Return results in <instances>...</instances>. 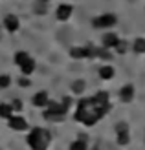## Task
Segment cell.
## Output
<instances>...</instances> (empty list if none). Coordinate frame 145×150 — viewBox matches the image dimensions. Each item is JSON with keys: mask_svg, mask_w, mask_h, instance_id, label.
Masks as SVG:
<instances>
[{"mask_svg": "<svg viewBox=\"0 0 145 150\" xmlns=\"http://www.w3.org/2000/svg\"><path fill=\"white\" fill-rule=\"evenodd\" d=\"M20 70H22V73H24V75H31L33 70H35V61H33L31 57H29L26 62H22V64H20Z\"/></svg>", "mask_w": 145, "mask_h": 150, "instance_id": "4fadbf2b", "label": "cell"}, {"mask_svg": "<svg viewBox=\"0 0 145 150\" xmlns=\"http://www.w3.org/2000/svg\"><path fill=\"white\" fill-rule=\"evenodd\" d=\"M4 28H6V29H7L9 33H15V31H19V28H20L19 17H15V15H7V17L4 18Z\"/></svg>", "mask_w": 145, "mask_h": 150, "instance_id": "8992f818", "label": "cell"}, {"mask_svg": "<svg viewBox=\"0 0 145 150\" xmlns=\"http://www.w3.org/2000/svg\"><path fill=\"white\" fill-rule=\"evenodd\" d=\"M46 4H48V2L37 0V4H35V13H46Z\"/></svg>", "mask_w": 145, "mask_h": 150, "instance_id": "cb8c5ba5", "label": "cell"}, {"mask_svg": "<svg viewBox=\"0 0 145 150\" xmlns=\"http://www.w3.org/2000/svg\"><path fill=\"white\" fill-rule=\"evenodd\" d=\"M114 50H116L118 53H121V55H123V53H127V51H129V42H125V40H119V42L116 44V48H114Z\"/></svg>", "mask_w": 145, "mask_h": 150, "instance_id": "ffe728a7", "label": "cell"}, {"mask_svg": "<svg viewBox=\"0 0 145 150\" xmlns=\"http://www.w3.org/2000/svg\"><path fill=\"white\" fill-rule=\"evenodd\" d=\"M46 108H48V112H51V114H55V115H63V117H64V114H66V110L63 108V104H61V103L48 101Z\"/></svg>", "mask_w": 145, "mask_h": 150, "instance_id": "8fae6325", "label": "cell"}, {"mask_svg": "<svg viewBox=\"0 0 145 150\" xmlns=\"http://www.w3.org/2000/svg\"><path fill=\"white\" fill-rule=\"evenodd\" d=\"M29 59V55L26 53V51H17V53H15V64H22V62H26Z\"/></svg>", "mask_w": 145, "mask_h": 150, "instance_id": "ac0fdd59", "label": "cell"}, {"mask_svg": "<svg viewBox=\"0 0 145 150\" xmlns=\"http://www.w3.org/2000/svg\"><path fill=\"white\" fill-rule=\"evenodd\" d=\"M11 115H13V108H11V104H7V103L0 104V117H4V119H9Z\"/></svg>", "mask_w": 145, "mask_h": 150, "instance_id": "9a60e30c", "label": "cell"}, {"mask_svg": "<svg viewBox=\"0 0 145 150\" xmlns=\"http://www.w3.org/2000/svg\"><path fill=\"white\" fill-rule=\"evenodd\" d=\"M79 141H88V136H85V134H81V136H79Z\"/></svg>", "mask_w": 145, "mask_h": 150, "instance_id": "83f0119b", "label": "cell"}, {"mask_svg": "<svg viewBox=\"0 0 145 150\" xmlns=\"http://www.w3.org/2000/svg\"><path fill=\"white\" fill-rule=\"evenodd\" d=\"M94 99H96L97 104H103V106L110 104V103H109V93H106V92H97V93L94 95Z\"/></svg>", "mask_w": 145, "mask_h": 150, "instance_id": "2e32d148", "label": "cell"}, {"mask_svg": "<svg viewBox=\"0 0 145 150\" xmlns=\"http://www.w3.org/2000/svg\"><path fill=\"white\" fill-rule=\"evenodd\" d=\"M116 134H118V143L119 145H129V141H131V136H129V125L118 123L116 125Z\"/></svg>", "mask_w": 145, "mask_h": 150, "instance_id": "277c9868", "label": "cell"}, {"mask_svg": "<svg viewBox=\"0 0 145 150\" xmlns=\"http://www.w3.org/2000/svg\"><path fill=\"white\" fill-rule=\"evenodd\" d=\"M19 84H20L22 88H24V86H29V79H24V77H22V79L19 81Z\"/></svg>", "mask_w": 145, "mask_h": 150, "instance_id": "4316f807", "label": "cell"}, {"mask_svg": "<svg viewBox=\"0 0 145 150\" xmlns=\"http://www.w3.org/2000/svg\"><path fill=\"white\" fill-rule=\"evenodd\" d=\"M118 42H119V39H118V35H116V33L109 31V33H105V35H103V48L112 50V48H116V44H118Z\"/></svg>", "mask_w": 145, "mask_h": 150, "instance_id": "9c48e42d", "label": "cell"}, {"mask_svg": "<svg viewBox=\"0 0 145 150\" xmlns=\"http://www.w3.org/2000/svg\"><path fill=\"white\" fill-rule=\"evenodd\" d=\"M110 110V104H97L94 97H86L77 103V110H75V119L79 123H85L86 126H94L97 121H101L103 115Z\"/></svg>", "mask_w": 145, "mask_h": 150, "instance_id": "6da1fadb", "label": "cell"}, {"mask_svg": "<svg viewBox=\"0 0 145 150\" xmlns=\"http://www.w3.org/2000/svg\"><path fill=\"white\" fill-rule=\"evenodd\" d=\"M72 13H74V7L70 4H61L57 7V11H55V17L59 20H68V18L72 17Z\"/></svg>", "mask_w": 145, "mask_h": 150, "instance_id": "52a82bcc", "label": "cell"}, {"mask_svg": "<svg viewBox=\"0 0 145 150\" xmlns=\"http://www.w3.org/2000/svg\"><path fill=\"white\" fill-rule=\"evenodd\" d=\"M68 150H88V146H86V141H74V143L70 145V148Z\"/></svg>", "mask_w": 145, "mask_h": 150, "instance_id": "d6986e66", "label": "cell"}, {"mask_svg": "<svg viewBox=\"0 0 145 150\" xmlns=\"http://www.w3.org/2000/svg\"><path fill=\"white\" fill-rule=\"evenodd\" d=\"M61 104H63V108L68 112V108H70V104H72V99H70V97H64V99H63V103H61Z\"/></svg>", "mask_w": 145, "mask_h": 150, "instance_id": "484cf974", "label": "cell"}, {"mask_svg": "<svg viewBox=\"0 0 145 150\" xmlns=\"http://www.w3.org/2000/svg\"><path fill=\"white\" fill-rule=\"evenodd\" d=\"M96 57H101V59H105V61H110V53H109V50L106 48H96Z\"/></svg>", "mask_w": 145, "mask_h": 150, "instance_id": "44dd1931", "label": "cell"}, {"mask_svg": "<svg viewBox=\"0 0 145 150\" xmlns=\"http://www.w3.org/2000/svg\"><path fill=\"white\" fill-rule=\"evenodd\" d=\"M114 73H116V71H114V68H112V66H109V64H106V66H101V68H99V77L105 79V81L112 79V77H114Z\"/></svg>", "mask_w": 145, "mask_h": 150, "instance_id": "7c38bea8", "label": "cell"}, {"mask_svg": "<svg viewBox=\"0 0 145 150\" xmlns=\"http://www.w3.org/2000/svg\"><path fill=\"white\" fill-rule=\"evenodd\" d=\"M11 108H13V110H17V112H19V110H22V101H20V99H13Z\"/></svg>", "mask_w": 145, "mask_h": 150, "instance_id": "d4e9b609", "label": "cell"}, {"mask_svg": "<svg viewBox=\"0 0 145 150\" xmlns=\"http://www.w3.org/2000/svg\"><path fill=\"white\" fill-rule=\"evenodd\" d=\"M132 50L136 51V53H143L145 51V39H136L132 42Z\"/></svg>", "mask_w": 145, "mask_h": 150, "instance_id": "e0dca14e", "label": "cell"}, {"mask_svg": "<svg viewBox=\"0 0 145 150\" xmlns=\"http://www.w3.org/2000/svg\"><path fill=\"white\" fill-rule=\"evenodd\" d=\"M44 119H48V121H63V115H55L51 114V112H44Z\"/></svg>", "mask_w": 145, "mask_h": 150, "instance_id": "603a6c76", "label": "cell"}, {"mask_svg": "<svg viewBox=\"0 0 145 150\" xmlns=\"http://www.w3.org/2000/svg\"><path fill=\"white\" fill-rule=\"evenodd\" d=\"M50 141H51V134L41 128V126H35L28 134V145L31 146V150H46Z\"/></svg>", "mask_w": 145, "mask_h": 150, "instance_id": "7a4b0ae2", "label": "cell"}, {"mask_svg": "<svg viewBox=\"0 0 145 150\" xmlns=\"http://www.w3.org/2000/svg\"><path fill=\"white\" fill-rule=\"evenodd\" d=\"M11 84V79H9V75H6V73H2L0 75V90H6L7 86Z\"/></svg>", "mask_w": 145, "mask_h": 150, "instance_id": "7402d4cb", "label": "cell"}, {"mask_svg": "<svg viewBox=\"0 0 145 150\" xmlns=\"http://www.w3.org/2000/svg\"><path fill=\"white\" fill-rule=\"evenodd\" d=\"M116 22H118L116 15L105 13V15H101V17H96V18L92 20V24H94V28H112Z\"/></svg>", "mask_w": 145, "mask_h": 150, "instance_id": "3957f363", "label": "cell"}, {"mask_svg": "<svg viewBox=\"0 0 145 150\" xmlns=\"http://www.w3.org/2000/svg\"><path fill=\"white\" fill-rule=\"evenodd\" d=\"M7 125H9V128H13V130H26L28 128V121L20 115H11Z\"/></svg>", "mask_w": 145, "mask_h": 150, "instance_id": "5b68a950", "label": "cell"}, {"mask_svg": "<svg viewBox=\"0 0 145 150\" xmlns=\"http://www.w3.org/2000/svg\"><path fill=\"white\" fill-rule=\"evenodd\" d=\"M119 99L123 103H131L134 99V86L132 84H125L123 88L119 90Z\"/></svg>", "mask_w": 145, "mask_h": 150, "instance_id": "ba28073f", "label": "cell"}, {"mask_svg": "<svg viewBox=\"0 0 145 150\" xmlns=\"http://www.w3.org/2000/svg\"><path fill=\"white\" fill-rule=\"evenodd\" d=\"M31 101H33V106H37V108H44V106L48 104V92H44V90H42V92L35 93Z\"/></svg>", "mask_w": 145, "mask_h": 150, "instance_id": "30bf717a", "label": "cell"}, {"mask_svg": "<svg viewBox=\"0 0 145 150\" xmlns=\"http://www.w3.org/2000/svg\"><path fill=\"white\" fill-rule=\"evenodd\" d=\"M85 88H86V82L83 81V79H77V81L72 82V92L74 93H83V92H85Z\"/></svg>", "mask_w": 145, "mask_h": 150, "instance_id": "5bb4252c", "label": "cell"}]
</instances>
